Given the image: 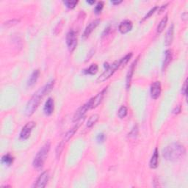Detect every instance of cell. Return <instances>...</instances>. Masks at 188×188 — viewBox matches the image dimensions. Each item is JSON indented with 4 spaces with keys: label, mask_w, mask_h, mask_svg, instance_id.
Wrapping results in <instances>:
<instances>
[{
    "label": "cell",
    "mask_w": 188,
    "mask_h": 188,
    "mask_svg": "<svg viewBox=\"0 0 188 188\" xmlns=\"http://www.w3.org/2000/svg\"><path fill=\"white\" fill-rule=\"evenodd\" d=\"M54 84H55V80L49 82L46 85L40 88L36 94L33 95L32 98L30 99V101L26 105L25 111H24L26 115L31 116V115H33V113L36 112L37 108L41 104L42 99L52 89Z\"/></svg>",
    "instance_id": "cell-1"
},
{
    "label": "cell",
    "mask_w": 188,
    "mask_h": 188,
    "mask_svg": "<svg viewBox=\"0 0 188 188\" xmlns=\"http://www.w3.org/2000/svg\"><path fill=\"white\" fill-rule=\"evenodd\" d=\"M185 148L179 143H172L164 148L163 157L171 162H177L185 155Z\"/></svg>",
    "instance_id": "cell-2"
},
{
    "label": "cell",
    "mask_w": 188,
    "mask_h": 188,
    "mask_svg": "<svg viewBox=\"0 0 188 188\" xmlns=\"http://www.w3.org/2000/svg\"><path fill=\"white\" fill-rule=\"evenodd\" d=\"M50 142H46L39 150V152L37 153L36 157L33 160V166L37 170H40V169L43 168L47 156H48L49 150H50Z\"/></svg>",
    "instance_id": "cell-3"
},
{
    "label": "cell",
    "mask_w": 188,
    "mask_h": 188,
    "mask_svg": "<svg viewBox=\"0 0 188 188\" xmlns=\"http://www.w3.org/2000/svg\"><path fill=\"white\" fill-rule=\"evenodd\" d=\"M121 66V63H120V60L118 61H115L111 65H109L108 67L107 68L106 70L103 72V73L101 74L100 76H99L98 79H97L96 82H103L104 81H106L107 80H108L111 76L113 75V74L116 71V70L118 69V68Z\"/></svg>",
    "instance_id": "cell-4"
},
{
    "label": "cell",
    "mask_w": 188,
    "mask_h": 188,
    "mask_svg": "<svg viewBox=\"0 0 188 188\" xmlns=\"http://www.w3.org/2000/svg\"><path fill=\"white\" fill-rule=\"evenodd\" d=\"M91 109V103H90V100L88 101L86 104H84L83 106L80 107L76 111V113H74L73 117V121L76 122V121H80V119H82V118L84 117V115L87 113V111L88 109Z\"/></svg>",
    "instance_id": "cell-5"
},
{
    "label": "cell",
    "mask_w": 188,
    "mask_h": 188,
    "mask_svg": "<svg viewBox=\"0 0 188 188\" xmlns=\"http://www.w3.org/2000/svg\"><path fill=\"white\" fill-rule=\"evenodd\" d=\"M66 43L70 51H73L75 49L77 44V39H76V32L74 30H70L68 32L66 36Z\"/></svg>",
    "instance_id": "cell-6"
},
{
    "label": "cell",
    "mask_w": 188,
    "mask_h": 188,
    "mask_svg": "<svg viewBox=\"0 0 188 188\" xmlns=\"http://www.w3.org/2000/svg\"><path fill=\"white\" fill-rule=\"evenodd\" d=\"M36 123L34 121L28 122L24 127L22 128L20 133V137L22 140H27L30 137L31 132H32L33 128L36 127Z\"/></svg>",
    "instance_id": "cell-7"
},
{
    "label": "cell",
    "mask_w": 188,
    "mask_h": 188,
    "mask_svg": "<svg viewBox=\"0 0 188 188\" xmlns=\"http://www.w3.org/2000/svg\"><path fill=\"white\" fill-rule=\"evenodd\" d=\"M84 120V117L82 118V119H80V121L76 123V125H74V127L71 128V129H70L69 131L66 132V134L65 135V136H64V138L63 140V142H64V143L67 142L72 137H73L74 134L76 133V132L77 131L78 129H79V127H80V125H81V123L83 122Z\"/></svg>",
    "instance_id": "cell-8"
},
{
    "label": "cell",
    "mask_w": 188,
    "mask_h": 188,
    "mask_svg": "<svg viewBox=\"0 0 188 188\" xmlns=\"http://www.w3.org/2000/svg\"><path fill=\"white\" fill-rule=\"evenodd\" d=\"M49 181V173L47 171L41 173L40 176L38 177L37 181L35 183L33 187L36 188H43L46 187L47 182Z\"/></svg>",
    "instance_id": "cell-9"
},
{
    "label": "cell",
    "mask_w": 188,
    "mask_h": 188,
    "mask_svg": "<svg viewBox=\"0 0 188 188\" xmlns=\"http://www.w3.org/2000/svg\"><path fill=\"white\" fill-rule=\"evenodd\" d=\"M107 88H105L104 89H103L100 93H99V94H97L96 96L90 99V103H91V109L96 108V107L98 106V105L100 104L101 102H102V101L103 98H104V95L106 94Z\"/></svg>",
    "instance_id": "cell-10"
},
{
    "label": "cell",
    "mask_w": 188,
    "mask_h": 188,
    "mask_svg": "<svg viewBox=\"0 0 188 188\" xmlns=\"http://www.w3.org/2000/svg\"><path fill=\"white\" fill-rule=\"evenodd\" d=\"M162 88L160 82H154L151 86V96L154 99H157L160 96Z\"/></svg>",
    "instance_id": "cell-11"
},
{
    "label": "cell",
    "mask_w": 188,
    "mask_h": 188,
    "mask_svg": "<svg viewBox=\"0 0 188 188\" xmlns=\"http://www.w3.org/2000/svg\"><path fill=\"white\" fill-rule=\"evenodd\" d=\"M99 24H100V20L99 19L95 20L94 22H92L91 23H90L89 25L87 27L85 30H84V32L83 33V38H88Z\"/></svg>",
    "instance_id": "cell-12"
},
{
    "label": "cell",
    "mask_w": 188,
    "mask_h": 188,
    "mask_svg": "<svg viewBox=\"0 0 188 188\" xmlns=\"http://www.w3.org/2000/svg\"><path fill=\"white\" fill-rule=\"evenodd\" d=\"M132 28V22L129 20H125L121 22L119 25V31L122 34L129 32Z\"/></svg>",
    "instance_id": "cell-13"
},
{
    "label": "cell",
    "mask_w": 188,
    "mask_h": 188,
    "mask_svg": "<svg viewBox=\"0 0 188 188\" xmlns=\"http://www.w3.org/2000/svg\"><path fill=\"white\" fill-rule=\"evenodd\" d=\"M173 33H174V26L173 24H171V26L167 31L166 36L165 38V46H168L172 43L173 40Z\"/></svg>",
    "instance_id": "cell-14"
},
{
    "label": "cell",
    "mask_w": 188,
    "mask_h": 188,
    "mask_svg": "<svg viewBox=\"0 0 188 188\" xmlns=\"http://www.w3.org/2000/svg\"><path fill=\"white\" fill-rule=\"evenodd\" d=\"M44 110L45 114L47 115H50L52 114L54 111V100L51 98H49L48 100L46 101V104L44 106Z\"/></svg>",
    "instance_id": "cell-15"
},
{
    "label": "cell",
    "mask_w": 188,
    "mask_h": 188,
    "mask_svg": "<svg viewBox=\"0 0 188 188\" xmlns=\"http://www.w3.org/2000/svg\"><path fill=\"white\" fill-rule=\"evenodd\" d=\"M137 60L132 64L131 66H130L129 69V71H128V73H127V88H129V87H130L132 78V76H133L134 71H135V66H136V63H137Z\"/></svg>",
    "instance_id": "cell-16"
},
{
    "label": "cell",
    "mask_w": 188,
    "mask_h": 188,
    "mask_svg": "<svg viewBox=\"0 0 188 188\" xmlns=\"http://www.w3.org/2000/svg\"><path fill=\"white\" fill-rule=\"evenodd\" d=\"M158 159H159V154H158V149L157 148H155L154 150V154L152 157V159L150 160V163H149V166L151 168L154 169L156 168H157L158 166Z\"/></svg>",
    "instance_id": "cell-17"
},
{
    "label": "cell",
    "mask_w": 188,
    "mask_h": 188,
    "mask_svg": "<svg viewBox=\"0 0 188 188\" xmlns=\"http://www.w3.org/2000/svg\"><path fill=\"white\" fill-rule=\"evenodd\" d=\"M39 76H40V71L38 69L35 70V71L32 72V74H31V76H30V79L28 80V82H27L28 86H32L33 84H36L37 80L38 79Z\"/></svg>",
    "instance_id": "cell-18"
},
{
    "label": "cell",
    "mask_w": 188,
    "mask_h": 188,
    "mask_svg": "<svg viewBox=\"0 0 188 188\" xmlns=\"http://www.w3.org/2000/svg\"><path fill=\"white\" fill-rule=\"evenodd\" d=\"M171 60H172V54H171V51L170 50H166L165 53V59L162 64L163 70L166 69L167 66L171 63Z\"/></svg>",
    "instance_id": "cell-19"
},
{
    "label": "cell",
    "mask_w": 188,
    "mask_h": 188,
    "mask_svg": "<svg viewBox=\"0 0 188 188\" xmlns=\"http://www.w3.org/2000/svg\"><path fill=\"white\" fill-rule=\"evenodd\" d=\"M168 16H165V17L160 21V24H159V25L157 27V32L158 33H161L163 30H164L165 27H166V24H167V22H168Z\"/></svg>",
    "instance_id": "cell-20"
},
{
    "label": "cell",
    "mask_w": 188,
    "mask_h": 188,
    "mask_svg": "<svg viewBox=\"0 0 188 188\" xmlns=\"http://www.w3.org/2000/svg\"><path fill=\"white\" fill-rule=\"evenodd\" d=\"M99 118V115H97V114L92 115L89 118V119H88V122H87V127H88V128L92 127L93 126H94L95 123L98 121Z\"/></svg>",
    "instance_id": "cell-21"
},
{
    "label": "cell",
    "mask_w": 188,
    "mask_h": 188,
    "mask_svg": "<svg viewBox=\"0 0 188 188\" xmlns=\"http://www.w3.org/2000/svg\"><path fill=\"white\" fill-rule=\"evenodd\" d=\"M13 157L10 154H5L2 157V163L3 164L10 165L13 164Z\"/></svg>",
    "instance_id": "cell-22"
},
{
    "label": "cell",
    "mask_w": 188,
    "mask_h": 188,
    "mask_svg": "<svg viewBox=\"0 0 188 188\" xmlns=\"http://www.w3.org/2000/svg\"><path fill=\"white\" fill-rule=\"evenodd\" d=\"M97 71H98V65H97L96 64H93V65H90V67L86 70L85 73L94 75V74L97 73Z\"/></svg>",
    "instance_id": "cell-23"
},
{
    "label": "cell",
    "mask_w": 188,
    "mask_h": 188,
    "mask_svg": "<svg viewBox=\"0 0 188 188\" xmlns=\"http://www.w3.org/2000/svg\"><path fill=\"white\" fill-rule=\"evenodd\" d=\"M127 115V108L125 106H121L120 107L118 112V115L120 118H123Z\"/></svg>",
    "instance_id": "cell-24"
},
{
    "label": "cell",
    "mask_w": 188,
    "mask_h": 188,
    "mask_svg": "<svg viewBox=\"0 0 188 188\" xmlns=\"http://www.w3.org/2000/svg\"><path fill=\"white\" fill-rule=\"evenodd\" d=\"M132 56V54L129 53L127 55H126V56L123 57V58L120 60V63H121V65H125L126 64H127L130 59H131V57Z\"/></svg>",
    "instance_id": "cell-25"
},
{
    "label": "cell",
    "mask_w": 188,
    "mask_h": 188,
    "mask_svg": "<svg viewBox=\"0 0 188 188\" xmlns=\"http://www.w3.org/2000/svg\"><path fill=\"white\" fill-rule=\"evenodd\" d=\"M64 146H65V143H64V142L63 141H62L60 142V143H59V145L57 146V147L56 148V155H57V158H58L60 156L61 153H62V152H63V150Z\"/></svg>",
    "instance_id": "cell-26"
},
{
    "label": "cell",
    "mask_w": 188,
    "mask_h": 188,
    "mask_svg": "<svg viewBox=\"0 0 188 188\" xmlns=\"http://www.w3.org/2000/svg\"><path fill=\"white\" fill-rule=\"evenodd\" d=\"M18 22H19V20H18V19L10 20V21H7V22H5V23H4L3 26L6 27H10L17 24Z\"/></svg>",
    "instance_id": "cell-27"
},
{
    "label": "cell",
    "mask_w": 188,
    "mask_h": 188,
    "mask_svg": "<svg viewBox=\"0 0 188 188\" xmlns=\"http://www.w3.org/2000/svg\"><path fill=\"white\" fill-rule=\"evenodd\" d=\"M78 2L77 1H65L64 4L67 6V7L70 8V9H73L75 7V6L77 5Z\"/></svg>",
    "instance_id": "cell-28"
},
{
    "label": "cell",
    "mask_w": 188,
    "mask_h": 188,
    "mask_svg": "<svg viewBox=\"0 0 188 188\" xmlns=\"http://www.w3.org/2000/svg\"><path fill=\"white\" fill-rule=\"evenodd\" d=\"M137 134H138V128H137V126L136 125V126H135V127H134L133 129H132V131L129 132V137L135 138V137H137Z\"/></svg>",
    "instance_id": "cell-29"
},
{
    "label": "cell",
    "mask_w": 188,
    "mask_h": 188,
    "mask_svg": "<svg viewBox=\"0 0 188 188\" xmlns=\"http://www.w3.org/2000/svg\"><path fill=\"white\" fill-rule=\"evenodd\" d=\"M103 6H104L103 2H99L97 4L96 7H95V13L96 14L101 13V11H102V10L103 9Z\"/></svg>",
    "instance_id": "cell-30"
},
{
    "label": "cell",
    "mask_w": 188,
    "mask_h": 188,
    "mask_svg": "<svg viewBox=\"0 0 188 188\" xmlns=\"http://www.w3.org/2000/svg\"><path fill=\"white\" fill-rule=\"evenodd\" d=\"M157 9V6H156V7H154V8H152V9H151L148 12V13L146 14L145 16H144V18H143V19H142V21H145V20L147 19V18H149L150 16H152V15H153L154 12L156 11Z\"/></svg>",
    "instance_id": "cell-31"
},
{
    "label": "cell",
    "mask_w": 188,
    "mask_h": 188,
    "mask_svg": "<svg viewBox=\"0 0 188 188\" xmlns=\"http://www.w3.org/2000/svg\"><path fill=\"white\" fill-rule=\"evenodd\" d=\"M187 80L185 81V83H184L183 86H182V89H181V92H182L183 95H187Z\"/></svg>",
    "instance_id": "cell-32"
},
{
    "label": "cell",
    "mask_w": 188,
    "mask_h": 188,
    "mask_svg": "<svg viewBox=\"0 0 188 188\" xmlns=\"http://www.w3.org/2000/svg\"><path fill=\"white\" fill-rule=\"evenodd\" d=\"M104 139H105V135L103 133L99 134V135H98V136H97V140H98V142H102L104 140Z\"/></svg>",
    "instance_id": "cell-33"
},
{
    "label": "cell",
    "mask_w": 188,
    "mask_h": 188,
    "mask_svg": "<svg viewBox=\"0 0 188 188\" xmlns=\"http://www.w3.org/2000/svg\"><path fill=\"white\" fill-rule=\"evenodd\" d=\"M181 112V107L178 106L177 107H176L174 110H173V113H175V114H177V113H179Z\"/></svg>",
    "instance_id": "cell-34"
},
{
    "label": "cell",
    "mask_w": 188,
    "mask_h": 188,
    "mask_svg": "<svg viewBox=\"0 0 188 188\" xmlns=\"http://www.w3.org/2000/svg\"><path fill=\"white\" fill-rule=\"evenodd\" d=\"M111 2H112L113 5H119L120 3L122 2V1H112Z\"/></svg>",
    "instance_id": "cell-35"
},
{
    "label": "cell",
    "mask_w": 188,
    "mask_h": 188,
    "mask_svg": "<svg viewBox=\"0 0 188 188\" xmlns=\"http://www.w3.org/2000/svg\"><path fill=\"white\" fill-rule=\"evenodd\" d=\"M87 2L90 4V5H93V4H94V3H95V1H89V0H88V1Z\"/></svg>",
    "instance_id": "cell-36"
}]
</instances>
